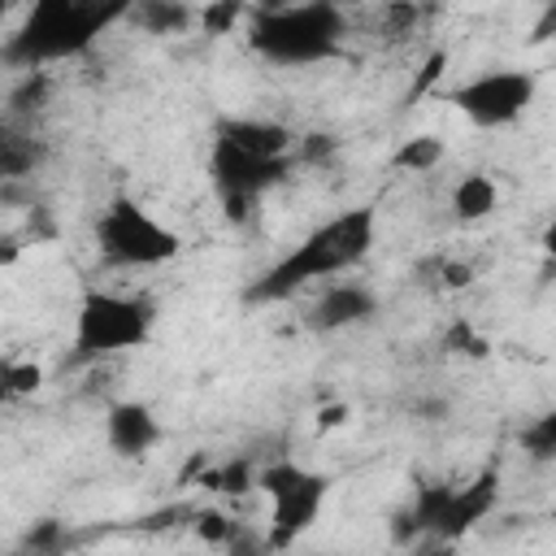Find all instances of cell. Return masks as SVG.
<instances>
[{
	"label": "cell",
	"instance_id": "1",
	"mask_svg": "<svg viewBox=\"0 0 556 556\" xmlns=\"http://www.w3.org/2000/svg\"><path fill=\"white\" fill-rule=\"evenodd\" d=\"M374 235H378V213L374 204H356V208H343L334 213L330 222H321L317 230H308L287 256H278L261 278L248 282L243 300L248 304H278L287 295H295L300 287L308 282H321L339 269H352L369 256L374 248Z\"/></svg>",
	"mask_w": 556,
	"mask_h": 556
},
{
	"label": "cell",
	"instance_id": "2",
	"mask_svg": "<svg viewBox=\"0 0 556 556\" xmlns=\"http://www.w3.org/2000/svg\"><path fill=\"white\" fill-rule=\"evenodd\" d=\"M130 4H91V0H39L26 9L22 26L4 35L0 43V65L9 70H43L48 61L78 56L104 35L109 22L126 17Z\"/></svg>",
	"mask_w": 556,
	"mask_h": 556
},
{
	"label": "cell",
	"instance_id": "3",
	"mask_svg": "<svg viewBox=\"0 0 556 556\" xmlns=\"http://www.w3.org/2000/svg\"><path fill=\"white\" fill-rule=\"evenodd\" d=\"M348 17L339 4H261L248 9V43L269 65H317L343 48Z\"/></svg>",
	"mask_w": 556,
	"mask_h": 556
},
{
	"label": "cell",
	"instance_id": "4",
	"mask_svg": "<svg viewBox=\"0 0 556 556\" xmlns=\"http://www.w3.org/2000/svg\"><path fill=\"white\" fill-rule=\"evenodd\" d=\"M495 500H500V473L495 469H482L465 486L426 482V486H417L413 504L395 517V539L400 543H417V539L456 543L460 534H469L478 521L491 517Z\"/></svg>",
	"mask_w": 556,
	"mask_h": 556
},
{
	"label": "cell",
	"instance_id": "5",
	"mask_svg": "<svg viewBox=\"0 0 556 556\" xmlns=\"http://www.w3.org/2000/svg\"><path fill=\"white\" fill-rule=\"evenodd\" d=\"M96 248L113 265L156 269V265H169L182 252V239H178V230H169L165 222H156L139 200L113 195L104 204V213L96 217Z\"/></svg>",
	"mask_w": 556,
	"mask_h": 556
},
{
	"label": "cell",
	"instance_id": "6",
	"mask_svg": "<svg viewBox=\"0 0 556 556\" xmlns=\"http://www.w3.org/2000/svg\"><path fill=\"white\" fill-rule=\"evenodd\" d=\"M156 326V304L117 291H87L74 313V352L78 356H113L143 348Z\"/></svg>",
	"mask_w": 556,
	"mask_h": 556
},
{
	"label": "cell",
	"instance_id": "7",
	"mask_svg": "<svg viewBox=\"0 0 556 556\" xmlns=\"http://www.w3.org/2000/svg\"><path fill=\"white\" fill-rule=\"evenodd\" d=\"M256 491L269 495V547L282 552L291 547L317 517H321V504L330 495V478L326 473H313L295 460H274L265 469H256Z\"/></svg>",
	"mask_w": 556,
	"mask_h": 556
},
{
	"label": "cell",
	"instance_id": "8",
	"mask_svg": "<svg viewBox=\"0 0 556 556\" xmlns=\"http://www.w3.org/2000/svg\"><path fill=\"white\" fill-rule=\"evenodd\" d=\"M534 96H539V78L530 70L504 65V70H486V74L452 87L447 104L456 113H465L473 126L491 130V126H513L534 104Z\"/></svg>",
	"mask_w": 556,
	"mask_h": 556
},
{
	"label": "cell",
	"instance_id": "9",
	"mask_svg": "<svg viewBox=\"0 0 556 556\" xmlns=\"http://www.w3.org/2000/svg\"><path fill=\"white\" fill-rule=\"evenodd\" d=\"M291 165H295V156H274V161H265V156H248V152H239V148H230V143H217V139H213V148H208V178H213V187H217L222 200H226V195L261 200L269 187H278V182L291 174Z\"/></svg>",
	"mask_w": 556,
	"mask_h": 556
},
{
	"label": "cell",
	"instance_id": "10",
	"mask_svg": "<svg viewBox=\"0 0 556 556\" xmlns=\"http://www.w3.org/2000/svg\"><path fill=\"white\" fill-rule=\"evenodd\" d=\"M104 443H109L117 456L139 460V456H148V452L161 443V421H156V413H152L148 404H139V400H117V404H109V413H104Z\"/></svg>",
	"mask_w": 556,
	"mask_h": 556
},
{
	"label": "cell",
	"instance_id": "11",
	"mask_svg": "<svg viewBox=\"0 0 556 556\" xmlns=\"http://www.w3.org/2000/svg\"><path fill=\"white\" fill-rule=\"evenodd\" d=\"M374 313H378V300H374L369 287H361V282H334V287H326V291L317 295V304L308 308V326L321 330V334H330V330L361 326V321H369Z\"/></svg>",
	"mask_w": 556,
	"mask_h": 556
},
{
	"label": "cell",
	"instance_id": "12",
	"mask_svg": "<svg viewBox=\"0 0 556 556\" xmlns=\"http://www.w3.org/2000/svg\"><path fill=\"white\" fill-rule=\"evenodd\" d=\"M217 143H230L248 156H291V143L295 135L282 126V122H269V117H217V130H213Z\"/></svg>",
	"mask_w": 556,
	"mask_h": 556
},
{
	"label": "cell",
	"instance_id": "13",
	"mask_svg": "<svg viewBox=\"0 0 556 556\" xmlns=\"http://www.w3.org/2000/svg\"><path fill=\"white\" fill-rule=\"evenodd\" d=\"M48 165V139L17 117H0V182H22Z\"/></svg>",
	"mask_w": 556,
	"mask_h": 556
},
{
	"label": "cell",
	"instance_id": "14",
	"mask_svg": "<svg viewBox=\"0 0 556 556\" xmlns=\"http://www.w3.org/2000/svg\"><path fill=\"white\" fill-rule=\"evenodd\" d=\"M126 17L148 35H182L195 22V9L182 0H139L126 9Z\"/></svg>",
	"mask_w": 556,
	"mask_h": 556
},
{
	"label": "cell",
	"instance_id": "15",
	"mask_svg": "<svg viewBox=\"0 0 556 556\" xmlns=\"http://www.w3.org/2000/svg\"><path fill=\"white\" fill-rule=\"evenodd\" d=\"M495 208H500V187H495L491 174L473 169V174H465V178L452 187V213H456L460 222H482V217H491Z\"/></svg>",
	"mask_w": 556,
	"mask_h": 556
},
{
	"label": "cell",
	"instance_id": "16",
	"mask_svg": "<svg viewBox=\"0 0 556 556\" xmlns=\"http://www.w3.org/2000/svg\"><path fill=\"white\" fill-rule=\"evenodd\" d=\"M439 161H443V139L439 135H408L391 152V165L404 169V174H430Z\"/></svg>",
	"mask_w": 556,
	"mask_h": 556
},
{
	"label": "cell",
	"instance_id": "17",
	"mask_svg": "<svg viewBox=\"0 0 556 556\" xmlns=\"http://www.w3.org/2000/svg\"><path fill=\"white\" fill-rule=\"evenodd\" d=\"M48 91H52V83H48V74L43 70H30V74H22L17 78V87L9 91V117H26V113H35V109H43L48 104Z\"/></svg>",
	"mask_w": 556,
	"mask_h": 556
},
{
	"label": "cell",
	"instance_id": "18",
	"mask_svg": "<svg viewBox=\"0 0 556 556\" xmlns=\"http://www.w3.org/2000/svg\"><path fill=\"white\" fill-rule=\"evenodd\" d=\"M204 486L208 491H222V495H243V491H256V469H252L248 456H235L222 469H208L204 473Z\"/></svg>",
	"mask_w": 556,
	"mask_h": 556
},
{
	"label": "cell",
	"instance_id": "19",
	"mask_svg": "<svg viewBox=\"0 0 556 556\" xmlns=\"http://www.w3.org/2000/svg\"><path fill=\"white\" fill-rule=\"evenodd\" d=\"M65 543H70V534H65V521H56V517H39L22 534V552L26 556H65Z\"/></svg>",
	"mask_w": 556,
	"mask_h": 556
},
{
	"label": "cell",
	"instance_id": "20",
	"mask_svg": "<svg viewBox=\"0 0 556 556\" xmlns=\"http://www.w3.org/2000/svg\"><path fill=\"white\" fill-rule=\"evenodd\" d=\"M521 452L530 456V460H539V465H547V460H556V413H543V417H534L530 426H521Z\"/></svg>",
	"mask_w": 556,
	"mask_h": 556
},
{
	"label": "cell",
	"instance_id": "21",
	"mask_svg": "<svg viewBox=\"0 0 556 556\" xmlns=\"http://www.w3.org/2000/svg\"><path fill=\"white\" fill-rule=\"evenodd\" d=\"M191 530H195V539H200V543L226 547V539H230L235 521H230L222 508H200V513H191Z\"/></svg>",
	"mask_w": 556,
	"mask_h": 556
},
{
	"label": "cell",
	"instance_id": "22",
	"mask_svg": "<svg viewBox=\"0 0 556 556\" xmlns=\"http://www.w3.org/2000/svg\"><path fill=\"white\" fill-rule=\"evenodd\" d=\"M0 382L9 395H35L43 387V369L35 361H17V365H4L0 369Z\"/></svg>",
	"mask_w": 556,
	"mask_h": 556
},
{
	"label": "cell",
	"instance_id": "23",
	"mask_svg": "<svg viewBox=\"0 0 556 556\" xmlns=\"http://www.w3.org/2000/svg\"><path fill=\"white\" fill-rule=\"evenodd\" d=\"M222 552H226V556H274L269 539H265L261 530L243 526V521H235V530H230V539H226V547H222Z\"/></svg>",
	"mask_w": 556,
	"mask_h": 556
},
{
	"label": "cell",
	"instance_id": "24",
	"mask_svg": "<svg viewBox=\"0 0 556 556\" xmlns=\"http://www.w3.org/2000/svg\"><path fill=\"white\" fill-rule=\"evenodd\" d=\"M243 17H248V9H243L239 0H222V4L200 9V22H204V30H208V35H230V30H235V22H243Z\"/></svg>",
	"mask_w": 556,
	"mask_h": 556
},
{
	"label": "cell",
	"instance_id": "25",
	"mask_svg": "<svg viewBox=\"0 0 556 556\" xmlns=\"http://www.w3.org/2000/svg\"><path fill=\"white\" fill-rule=\"evenodd\" d=\"M443 343H447V352L486 356V339H482V334H473V326H469V321H452V330L443 334Z\"/></svg>",
	"mask_w": 556,
	"mask_h": 556
},
{
	"label": "cell",
	"instance_id": "26",
	"mask_svg": "<svg viewBox=\"0 0 556 556\" xmlns=\"http://www.w3.org/2000/svg\"><path fill=\"white\" fill-rule=\"evenodd\" d=\"M434 274H439V287H447V291H465L473 282V265L469 261H439Z\"/></svg>",
	"mask_w": 556,
	"mask_h": 556
},
{
	"label": "cell",
	"instance_id": "27",
	"mask_svg": "<svg viewBox=\"0 0 556 556\" xmlns=\"http://www.w3.org/2000/svg\"><path fill=\"white\" fill-rule=\"evenodd\" d=\"M334 152V135H308L300 148V161H326Z\"/></svg>",
	"mask_w": 556,
	"mask_h": 556
},
{
	"label": "cell",
	"instance_id": "28",
	"mask_svg": "<svg viewBox=\"0 0 556 556\" xmlns=\"http://www.w3.org/2000/svg\"><path fill=\"white\" fill-rule=\"evenodd\" d=\"M348 417H352L348 404H326V408L317 413V430H334V426H343Z\"/></svg>",
	"mask_w": 556,
	"mask_h": 556
},
{
	"label": "cell",
	"instance_id": "29",
	"mask_svg": "<svg viewBox=\"0 0 556 556\" xmlns=\"http://www.w3.org/2000/svg\"><path fill=\"white\" fill-rule=\"evenodd\" d=\"M17 252H22V243H17V239H0V265H13V261H17Z\"/></svg>",
	"mask_w": 556,
	"mask_h": 556
},
{
	"label": "cell",
	"instance_id": "30",
	"mask_svg": "<svg viewBox=\"0 0 556 556\" xmlns=\"http://www.w3.org/2000/svg\"><path fill=\"white\" fill-rule=\"evenodd\" d=\"M4 17H9V9L0 4V43H4Z\"/></svg>",
	"mask_w": 556,
	"mask_h": 556
},
{
	"label": "cell",
	"instance_id": "31",
	"mask_svg": "<svg viewBox=\"0 0 556 556\" xmlns=\"http://www.w3.org/2000/svg\"><path fill=\"white\" fill-rule=\"evenodd\" d=\"M4 556H26V552H22V547H17V552H4Z\"/></svg>",
	"mask_w": 556,
	"mask_h": 556
}]
</instances>
